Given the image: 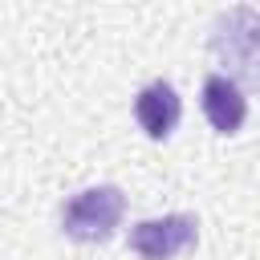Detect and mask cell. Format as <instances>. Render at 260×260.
Segmentation results:
<instances>
[{
	"instance_id": "cell-2",
	"label": "cell",
	"mask_w": 260,
	"mask_h": 260,
	"mask_svg": "<svg viewBox=\"0 0 260 260\" xmlns=\"http://www.w3.org/2000/svg\"><path fill=\"white\" fill-rule=\"evenodd\" d=\"M199 240V219L187 211L162 215V219H142L130 228V248L142 260H179L183 252H191Z\"/></svg>"
},
{
	"instance_id": "cell-3",
	"label": "cell",
	"mask_w": 260,
	"mask_h": 260,
	"mask_svg": "<svg viewBox=\"0 0 260 260\" xmlns=\"http://www.w3.org/2000/svg\"><path fill=\"white\" fill-rule=\"evenodd\" d=\"M203 114L219 134H236L248 118V98H244L240 81L228 73H211L203 81Z\"/></svg>"
},
{
	"instance_id": "cell-1",
	"label": "cell",
	"mask_w": 260,
	"mask_h": 260,
	"mask_svg": "<svg viewBox=\"0 0 260 260\" xmlns=\"http://www.w3.org/2000/svg\"><path fill=\"white\" fill-rule=\"evenodd\" d=\"M126 215V195L118 187H85L61 207V228L77 244H102Z\"/></svg>"
},
{
	"instance_id": "cell-4",
	"label": "cell",
	"mask_w": 260,
	"mask_h": 260,
	"mask_svg": "<svg viewBox=\"0 0 260 260\" xmlns=\"http://www.w3.org/2000/svg\"><path fill=\"white\" fill-rule=\"evenodd\" d=\"M179 114H183V102H179V93H175L171 81H150L134 98V118H138V126L150 138H167L179 126Z\"/></svg>"
}]
</instances>
